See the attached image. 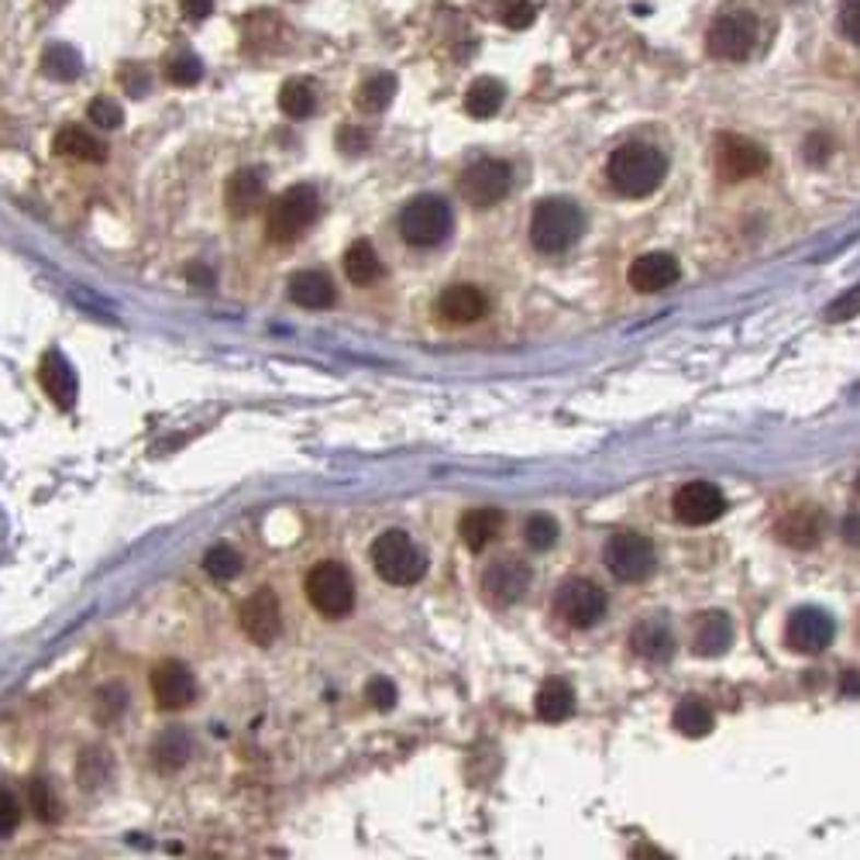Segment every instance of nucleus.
I'll return each instance as SVG.
<instances>
[{
  "label": "nucleus",
  "mask_w": 860,
  "mask_h": 860,
  "mask_svg": "<svg viewBox=\"0 0 860 860\" xmlns=\"http://www.w3.org/2000/svg\"><path fill=\"white\" fill-rule=\"evenodd\" d=\"M555 613L568 627L585 630L592 624H600V616L606 613V592L589 579H568L555 595Z\"/></svg>",
  "instance_id": "1a4fd4ad"
},
{
  "label": "nucleus",
  "mask_w": 860,
  "mask_h": 860,
  "mask_svg": "<svg viewBox=\"0 0 860 860\" xmlns=\"http://www.w3.org/2000/svg\"><path fill=\"white\" fill-rule=\"evenodd\" d=\"M290 300L306 306V310H327L334 303V282L317 269L297 272L290 279Z\"/></svg>",
  "instance_id": "393cba45"
},
{
  "label": "nucleus",
  "mask_w": 860,
  "mask_h": 860,
  "mask_svg": "<svg viewBox=\"0 0 860 860\" xmlns=\"http://www.w3.org/2000/svg\"><path fill=\"white\" fill-rule=\"evenodd\" d=\"M510 186H513V173H510V165L499 162V159H479V162H472L468 170L462 173V179H458L462 197H465L472 207H492V204H499V200L510 194Z\"/></svg>",
  "instance_id": "9d476101"
},
{
  "label": "nucleus",
  "mask_w": 860,
  "mask_h": 860,
  "mask_svg": "<svg viewBox=\"0 0 860 860\" xmlns=\"http://www.w3.org/2000/svg\"><path fill=\"white\" fill-rule=\"evenodd\" d=\"M833 616L816 609V606H809V609H795L792 616H788V627H785V640H788V648L799 651V654H820L826 651L829 643H833Z\"/></svg>",
  "instance_id": "f8f14e48"
},
{
  "label": "nucleus",
  "mask_w": 860,
  "mask_h": 860,
  "mask_svg": "<svg viewBox=\"0 0 860 860\" xmlns=\"http://www.w3.org/2000/svg\"><path fill=\"white\" fill-rule=\"evenodd\" d=\"M585 231V218L579 204L565 197H547L534 207L531 218V242L544 255H561L579 242Z\"/></svg>",
  "instance_id": "f03ea898"
},
{
  "label": "nucleus",
  "mask_w": 860,
  "mask_h": 860,
  "mask_svg": "<svg viewBox=\"0 0 860 860\" xmlns=\"http://www.w3.org/2000/svg\"><path fill=\"white\" fill-rule=\"evenodd\" d=\"M90 121L97 125V128H121V121H125V114H121V107H117L114 101H107V97H97L90 104Z\"/></svg>",
  "instance_id": "ea45409f"
},
{
  "label": "nucleus",
  "mask_w": 860,
  "mask_h": 860,
  "mask_svg": "<svg viewBox=\"0 0 860 860\" xmlns=\"http://www.w3.org/2000/svg\"><path fill=\"white\" fill-rule=\"evenodd\" d=\"M860 314V282L853 286V290H847L840 300H833L829 306H826V321H850V317H857Z\"/></svg>",
  "instance_id": "a19ab883"
},
{
  "label": "nucleus",
  "mask_w": 860,
  "mask_h": 860,
  "mask_svg": "<svg viewBox=\"0 0 860 860\" xmlns=\"http://www.w3.org/2000/svg\"><path fill=\"white\" fill-rule=\"evenodd\" d=\"M664 173H667V159L654 146H643V141L619 146L606 162L609 186L619 197H630V200L651 197L664 183Z\"/></svg>",
  "instance_id": "f257e3e1"
},
{
  "label": "nucleus",
  "mask_w": 860,
  "mask_h": 860,
  "mask_svg": "<svg viewBox=\"0 0 860 860\" xmlns=\"http://www.w3.org/2000/svg\"><path fill=\"white\" fill-rule=\"evenodd\" d=\"M338 141H341V149H345V152H362V149L369 146L365 135H362V131H355V128H345Z\"/></svg>",
  "instance_id": "de8ad7c7"
},
{
  "label": "nucleus",
  "mask_w": 860,
  "mask_h": 860,
  "mask_svg": "<svg viewBox=\"0 0 860 860\" xmlns=\"http://www.w3.org/2000/svg\"><path fill=\"white\" fill-rule=\"evenodd\" d=\"M189 279H197L200 286H210V282H213V276H210L204 266H194V269H189Z\"/></svg>",
  "instance_id": "3c124183"
},
{
  "label": "nucleus",
  "mask_w": 860,
  "mask_h": 860,
  "mask_svg": "<svg viewBox=\"0 0 860 860\" xmlns=\"http://www.w3.org/2000/svg\"><path fill=\"white\" fill-rule=\"evenodd\" d=\"M165 77H170V83H176V86H194L204 77V62L194 53H179L165 62Z\"/></svg>",
  "instance_id": "e433bc0d"
},
{
  "label": "nucleus",
  "mask_w": 860,
  "mask_h": 860,
  "mask_svg": "<svg viewBox=\"0 0 860 860\" xmlns=\"http://www.w3.org/2000/svg\"><path fill=\"white\" fill-rule=\"evenodd\" d=\"M630 643H634V651L648 661H664L675 651V637L664 616H651V619H643V624H637L630 634Z\"/></svg>",
  "instance_id": "412c9836"
},
{
  "label": "nucleus",
  "mask_w": 860,
  "mask_h": 860,
  "mask_svg": "<svg viewBox=\"0 0 860 860\" xmlns=\"http://www.w3.org/2000/svg\"><path fill=\"white\" fill-rule=\"evenodd\" d=\"M204 568H207V576L210 579H218V582H231L242 576V568H245V558L234 551V547L228 544H218V547H210L207 558H204Z\"/></svg>",
  "instance_id": "f704fd0d"
},
{
  "label": "nucleus",
  "mask_w": 860,
  "mask_h": 860,
  "mask_svg": "<svg viewBox=\"0 0 860 860\" xmlns=\"http://www.w3.org/2000/svg\"><path fill=\"white\" fill-rule=\"evenodd\" d=\"M365 696H369V702H372L375 709H393V706H396V688H393V682H386V678H372L369 688H365Z\"/></svg>",
  "instance_id": "37998d69"
},
{
  "label": "nucleus",
  "mask_w": 860,
  "mask_h": 860,
  "mask_svg": "<svg viewBox=\"0 0 860 860\" xmlns=\"http://www.w3.org/2000/svg\"><path fill=\"white\" fill-rule=\"evenodd\" d=\"M778 537L792 547H816L823 537V513L812 507H799L778 523Z\"/></svg>",
  "instance_id": "5701e85b"
},
{
  "label": "nucleus",
  "mask_w": 860,
  "mask_h": 860,
  "mask_svg": "<svg viewBox=\"0 0 860 860\" xmlns=\"http://www.w3.org/2000/svg\"><path fill=\"white\" fill-rule=\"evenodd\" d=\"M38 379H42V390L49 393L62 410L66 406H73L77 399V390H80V382H77V372L69 369V362L62 355H45L42 358V369H38Z\"/></svg>",
  "instance_id": "4be33fe9"
},
{
  "label": "nucleus",
  "mask_w": 860,
  "mask_h": 860,
  "mask_svg": "<svg viewBox=\"0 0 860 860\" xmlns=\"http://www.w3.org/2000/svg\"><path fill=\"white\" fill-rule=\"evenodd\" d=\"M754 38H757V21H754V14H747V11H727V14H720V18H716L712 25H709L706 49H709V56H716V59L740 62V59L751 56Z\"/></svg>",
  "instance_id": "6e6552de"
},
{
  "label": "nucleus",
  "mask_w": 860,
  "mask_h": 860,
  "mask_svg": "<svg viewBox=\"0 0 860 860\" xmlns=\"http://www.w3.org/2000/svg\"><path fill=\"white\" fill-rule=\"evenodd\" d=\"M224 200H228V210L234 213V218H248V213H255L262 204H266V176H262L258 170H237L228 179Z\"/></svg>",
  "instance_id": "6ab92c4d"
},
{
  "label": "nucleus",
  "mask_w": 860,
  "mask_h": 860,
  "mask_svg": "<svg viewBox=\"0 0 860 860\" xmlns=\"http://www.w3.org/2000/svg\"><path fill=\"white\" fill-rule=\"evenodd\" d=\"M558 534H561L558 520L547 516V513H534V516H527V523H523V541H527L534 551H547V547H555Z\"/></svg>",
  "instance_id": "c9c22d12"
},
{
  "label": "nucleus",
  "mask_w": 860,
  "mask_h": 860,
  "mask_svg": "<svg viewBox=\"0 0 860 860\" xmlns=\"http://www.w3.org/2000/svg\"><path fill=\"white\" fill-rule=\"evenodd\" d=\"M393 93H396V77H390V73H375V77H369L362 86H358L355 104L362 107V111H369V114H379V111H386V107H390Z\"/></svg>",
  "instance_id": "7c9ffc66"
},
{
  "label": "nucleus",
  "mask_w": 860,
  "mask_h": 860,
  "mask_svg": "<svg viewBox=\"0 0 860 860\" xmlns=\"http://www.w3.org/2000/svg\"><path fill=\"white\" fill-rule=\"evenodd\" d=\"M531 589V568L516 558H499L483 571V595L492 606H513Z\"/></svg>",
  "instance_id": "9b49d317"
},
{
  "label": "nucleus",
  "mask_w": 860,
  "mask_h": 860,
  "mask_svg": "<svg viewBox=\"0 0 860 860\" xmlns=\"http://www.w3.org/2000/svg\"><path fill=\"white\" fill-rule=\"evenodd\" d=\"M534 706H537V716L544 723H561L576 712V692H571V685L561 682V678H547L537 692Z\"/></svg>",
  "instance_id": "a878e982"
},
{
  "label": "nucleus",
  "mask_w": 860,
  "mask_h": 860,
  "mask_svg": "<svg viewBox=\"0 0 860 860\" xmlns=\"http://www.w3.org/2000/svg\"><path fill=\"white\" fill-rule=\"evenodd\" d=\"M844 537H847L850 544H860V516H847V520H844Z\"/></svg>",
  "instance_id": "8fccbe9b"
},
{
  "label": "nucleus",
  "mask_w": 860,
  "mask_h": 860,
  "mask_svg": "<svg viewBox=\"0 0 860 860\" xmlns=\"http://www.w3.org/2000/svg\"><path fill=\"white\" fill-rule=\"evenodd\" d=\"M321 213V197L314 186H290L286 194H279L269 207V242H297V237L317 221Z\"/></svg>",
  "instance_id": "20e7f679"
},
{
  "label": "nucleus",
  "mask_w": 860,
  "mask_h": 860,
  "mask_svg": "<svg viewBox=\"0 0 860 860\" xmlns=\"http://www.w3.org/2000/svg\"><path fill=\"white\" fill-rule=\"evenodd\" d=\"M712 709L706 706V702H699V699H685V702H678V709H675V727L685 733V736H706L709 730H712Z\"/></svg>",
  "instance_id": "72a5a7b5"
},
{
  "label": "nucleus",
  "mask_w": 860,
  "mask_h": 860,
  "mask_svg": "<svg viewBox=\"0 0 860 860\" xmlns=\"http://www.w3.org/2000/svg\"><path fill=\"white\" fill-rule=\"evenodd\" d=\"M840 32L860 45V0H844V8H840Z\"/></svg>",
  "instance_id": "c03bdc74"
},
{
  "label": "nucleus",
  "mask_w": 860,
  "mask_h": 860,
  "mask_svg": "<svg viewBox=\"0 0 860 860\" xmlns=\"http://www.w3.org/2000/svg\"><path fill=\"white\" fill-rule=\"evenodd\" d=\"M829 152H833V141H829L826 135H812V138L805 141V159H809V162L820 165V162H826Z\"/></svg>",
  "instance_id": "a18cd8bd"
},
{
  "label": "nucleus",
  "mask_w": 860,
  "mask_h": 860,
  "mask_svg": "<svg viewBox=\"0 0 860 860\" xmlns=\"http://www.w3.org/2000/svg\"><path fill=\"white\" fill-rule=\"evenodd\" d=\"M210 11H213V0H183V14L194 18V21L210 18Z\"/></svg>",
  "instance_id": "49530a36"
},
{
  "label": "nucleus",
  "mask_w": 860,
  "mask_h": 860,
  "mask_svg": "<svg viewBox=\"0 0 860 860\" xmlns=\"http://www.w3.org/2000/svg\"><path fill=\"white\" fill-rule=\"evenodd\" d=\"M630 286L637 293H661L667 286H675L682 269H678V258L667 255V252H648L640 255L634 266H630Z\"/></svg>",
  "instance_id": "f3484780"
},
{
  "label": "nucleus",
  "mask_w": 860,
  "mask_h": 860,
  "mask_svg": "<svg viewBox=\"0 0 860 860\" xmlns=\"http://www.w3.org/2000/svg\"><path fill=\"white\" fill-rule=\"evenodd\" d=\"M499 18H503V25L507 28H527L531 21H534V4L531 0H503L499 4Z\"/></svg>",
  "instance_id": "58836bf2"
},
{
  "label": "nucleus",
  "mask_w": 860,
  "mask_h": 860,
  "mask_svg": "<svg viewBox=\"0 0 860 860\" xmlns=\"http://www.w3.org/2000/svg\"><path fill=\"white\" fill-rule=\"evenodd\" d=\"M603 561L619 582H643V579H651L658 555H654V544L643 534L619 531L606 541Z\"/></svg>",
  "instance_id": "0eeeda50"
},
{
  "label": "nucleus",
  "mask_w": 860,
  "mask_h": 860,
  "mask_svg": "<svg viewBox=\"0 0 860 860\" xmlns=\"http://www.w3.org/2000/svg\"><path fill=\"white\" fill-rule=\"evenodd\" d=\"M672 507H675V516L682 523H688V527H702V523H712V520L723 516L727 499L712 483H688L675 492Z\"/></svg>",
  "instance_id": "4468645a"
},
{
  "label": "nucleus",
  "mask_w": 860,
  "mask_h": 860,
  "mask_svg": "<svg viewBox=\"0 0 860 860\" xmlns=\"http://www.w3.org/2000/svg\"><path fill=\"white\" fill-rule=\"evenodd\" d=\"M242 630L255 643H262V648H269V643L279 637L282 616H279V595L272 589H258L252 600L242 606Z\"/></svg>",
  "instance_id": "dca6fc26"
},
{
  "label": "nucleus",
  "mask_w": 860,
  "mask_h": 860,
  "mask_svg": "<svg viewBox=\"0 0 860 860\" xmlns=\"http://www.w3.org/2000/svg\"><path fill=\"white\" fill-rule=\"evenodd\" d=\"M451 221H455L451 218V207L434 194H423L403 207L399 234L417 248H434L451 234Z\"/></svg>",
  "instance_id": "39448f33"
},
{
  "label": "nucleus",
  "mask_w": 860,
  "mask_h": 860,
  "mask_svg": "<svg viewBox=\"0 0 860 860\" xmlns=\"http://www.w3.org/2000/svg\"><path fill=\"white\" fill-rule=\"evenodd\" d=\"M499 107H503V83H496V80H475L465 93V111L472 117H479V121H486V117H492Z\"/></svg>",
  "instance_id": "c756f323"
},
{
  "label": "nucleus",
  "mask_w": 860,
  "mask_h": 860,
  "mask_svg": "<svg viewBox=\"0 0 860 860\" xmlns=\"http://www.w3.org/2000/svg\"><path fill=\"white\" fill-rule=\"evenodd\" d=\"M42 66H45V73H49L53 80L69 83V80H77V77H80L83 59H80L77 49H69V45H49V49H45Z\"/></svg>",
  "instance_id": "2f4dec72"
},
{
  "label": "nucleus",
  "mask_w": 860,
  "mask_h": 860,
  "mask_svg": "<svg viewBox=\"0 0 860 860\" xmlns=\"http://www.w3.org/2000/svg\"><path fill=\"white\" fill-rule=\"evenodd\" d=\"M152 692H155L159 709L176 712V709H186L197 699V682L183 661H162L152 672Z\"/></svg>",
  "instance_id": "2eb2a0df"
},
{
  "label": "nucleus",
  "mask_w": 860,
  "mask_h": 860,
  "mask_svg": "<svg viewBox=\"0 0 860 860\" xmlns=\"http://www.w3.org/2000/svg\"><path fill=\"white\" fill-rule=\"evenodd\" d=\"M345 276L355 286H372V282L382 279V262H379V255L369 242H355L345 252Z\"/></svg>",
  "instance_id": "cd10ccee"
},
{
  "label": "nucleus",
  "mask_w": 860,
  "mask_h": 860,
  "mask_svg": "<svg viewBox=\"0 0 860 860\" xmlns=\"http://www.w3.org/2000/svg\"><path fill=\"white\" fill-rule=\"evenodd\" d=\"M730 643H733V624H730V616L720 613V609L702 613L699 624L692 627V651L702 654V658H720Z\"/></svg>",
  "instance_id": "aec40b11"
},
{
  "label": "nucleus",
  "mask_w": 860,
  "mask_h": 860,
  "mask_svg": "<svg viewBox=\"0 0 860 860\" xmlns=\"http://www.w3.org/2000/svg\"><path fill=\"white\" fill-rule=\"evenodd\" d=\"M438 310H441V317L451 321V324H475L479 317H486L489 300H486L483 290L458 282V286H448V290L441 293Z\"/></svg>",
  "instance_id": "a211bd4d"
},
{
  "label": "nucleus",
  "mask_w": 860,
  "mask_h": 860,
  "mask_svg": "<svg viewBox=\"0 0 860 860\" xmlns=\"http://www.w3.org/2000/svg\"><path fill=\"white\" fill-rule=\"evenodd\" d=\"M28 799H32V809L38 812V820H56L59 816V805H56V795H53V785L49 781H32V788H28Z\"/></svg>",
  "instance_id": "4c0bfd02"
},
{
  "label": "nucleus",
  "mask_w": 860,
  "mask_h": 860,
  "mask_svg": "<svg viewBox=\"0 0 860 860\" xmlns=\"http://www.w3.org/2000/svg\"><path fill=\"white\" fill-rule=\"evenodd\" d=\"M189 760V736L183 730H170L155 740V764L165 771H176Z\"/></svg>",
  "instance_id": "473e14b6"
},
{
  "label": "nucleus",
  "mask_w": 860,
  "mask_h": 860,
  "mask_svg": "<svg viewBox=\"0 0 860 860\" xmlns=\"http://www.w3.org/2000/svg\"><path fill=\"white\" fill-rule=\"evenodd\" d=\"M21 823V802L11 792H0V836L14 833Z\"/></svg>",
  "instance_id": "79ce46f5"
},
{
  "label": "nucleus",
  "mask_w": 860,
  "mask_h": 860,
  "mask_svg": "<svg viewBox=\"0 0 860 860\" xmlns=\"http://www.w3.org/2000/svg\"><path fill=\"white\" fill-rule=\"evenodd\" d=\"M716 165H720L723 179L740 183V179H751V176L768 170V152H764L751 138L727 135V138H720V149H716Z\"/></svg>",
  "instance_id": "ddd939ff"
},
{
  "label": "nucleus",
  "mask_w": 860,
  "mask_h": 860,
  "mask_svg": "<svg viewBox=\"0 0 860 860\" xmlns=\"http://www.w3.org/2000/svg\"><path fill=\"white\" fill-rule=\"evenodd\" d=\"M56 152L66 155V159H80V162H104L107 159V149L101 138H93L90 131L69 125L56 135Z\"/></svg>",
  "instance_id": "bb28decb"
},
{
  "label": "nucleus",
  "mask_w": 860,
  "mask_h": 860,
  "mask_svg": "<svg viewBox=\"0 0 860 860\" xmlns=\"http://www.w3.org/2000/svg\"><path fill=\"white\" fill-rule=\"evenodd\" d=\"M306 600L314 603L317 613L338 619L348 616L355 606V582L348 576V568L338 561H321L317 568H310L306 576Z\"/></svg>",
  "instance_id": "423d86ee"
},
{
  "label": "nucleus",
  "mask_w": 860,
  "mask_h": 860,
  "mask_svg": "<svg viewBox=\"0 0 860 860\" xmlns=\"http://www.w3.org/2000/svg\"><path fill=\"white\" fill-rule=\"evenodd\" d=\"M499 531H503V510H492V507L468 510L458 523V534H462L468 551H483L486 544L496 541Z\"/></svg>",
  "instance_id": "b1692460"
},
{
  "label": "nucleus",
  "mask_w": 860,
  "mask_h": 860,
  "mask_svg": "<svg viewBox=\"0 0 860 860\" xmlns=\"http://www.w3.org/2000/svg\"><path fill=\"white\" fill-rule=\"evenodd\" d=\"M372 565L379 571V579L390 585H414L427 571L423 551L410 541V534H403V531H386L382 537H375Z\"/></svg>",
  "instance_id": "7ed1b4c3"
},
{
  "label": "nucleus",
  "mask_w": 860,
  "mask_h": 860,
  "mask_svg": "<svg viewBox=\"0 0 860 860\" xmlns=\"http://www.w3.org/2000/svg\"><path fill=\"white\" fill-rule=\"evenodd\" d=\"M840 688H844V696H860V672H847Z\"/></svg>",
  "instance_id": "09e8293b"
},
{
  "label": "nucleus",
  "mask_w": 860,
  "mask_h": 860,
  "mask_svg": "<svg viewBox=\"0 0 860 860\" xmlns=\"http://www.w3.org/2000/svg\"><path fill=\"white\" fill-rule=\"evenodd\" d=\"M279 111L293 121H303L317 111V93L310 86V80H286L279 90Z\"/></svg>",
  "instance_id": "c85d7f7f"
},
{
  "label": "nucleus",
  "mask_w": 860,
  "mask_h": 860,
  "mask_svg": "<svg viewBox=\"0 0 860 860\" xmlns=\"http://www.w3.org/2000/svg\"><path fill=\"white\" fill-rule=\"evenodd\" d=\"M857 489H860V479H857Z\"/></svg>",
  "instance_id": "603ef678"
}]
</instances>
